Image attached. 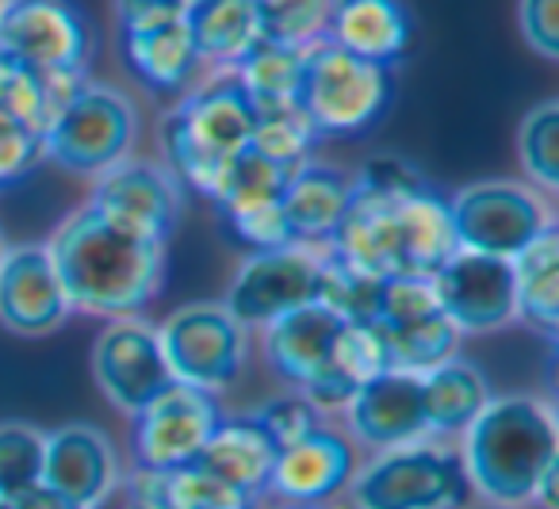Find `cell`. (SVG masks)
<instances>
[{"label":"cell","instance_id":"obj_2","mask_svg":"<svg viewBox=\"0 0 559 509\" xmlns=\"http://www.w3.org/2000/svg\"><path fill=\"white\" fill-rule=\"evenodd\" d=\"M326 253L380 280H433V272L456 253L449 200L433 185L403 196L353 188Z\"/></svg>","mask_w":559,"mask_h":509},{"label":"cell","instance_id":"obj_23","mask_svg":"<svg viewBox=\"0 0 559 509\" xmlns=\"http://www.w3.org/2000/svg\"><path fill=\"white\" fill-rule=\"evenodd\" d=\"M326 39L376 66H399L414 43V20L403 0H334Z\"/></svg>","mask_w":559,"mask_h":509},{"label":"cell","instance_id":"obj_6","mask_svg":"<svg viewBox=\"0 0 559 509\" xmlns=\"http://www.w3.org/2000/svg\"><path fill=\"white\" fill-rule=\"evenodd\" d=\"M139 139V108L116 85L81 81L47 127V162L78 177H100L116 162L131 157Z\"/></svg>","mask_w":559,"mask_h":509},{"label":"cell","instance_id":"obj_24","mask_svg":"<svg viewBox=\"0 0 559 509\" xmlns=\"http://www.w3.org/2000/svg\"><path fill=\"white\" fill-rule=\"evenodd\" d=\"M337 330H342V322L330 310H322L319 303L292 310V315L264 325V338H261L264 364H269L276 379L304 391L314 379V371L326 364Z\"/></svg>","mask_w":559,"mask_h":509},{"label":"cell","instance_id":"obj_33","mask_svg":"<svg viewBox=\"0 0 559 509\" xmlns=\"http://www.w3.org/2000/svg\"><path fill=\"white\" fill-rule=\"evenodd\" d=\"M319 134H314V127L304 119V111H280V116H261L253 127V142H249V150H253L257 157H264V162H272L276 169L284 173H296L299 165L314 162V150H319Z\"/></svg>","mask_w":559,"mask_h":509},{"label":"cell","instance_id":"obj_31","mask_svg":"<svg viewBox=\"0 0 559 509\" xmlns=\"http://www.w3.org/2000/svg\"><path fill=\"white\" fill-rule=\"evenodd\" d=\"M383 284L388 280L372 276V272L357 269L342 257L319 253V295H314V303L330 310L337 322H376L383 303Z\"/></svg>","mask_w":559,"mask_h":509},{"label":"cell","instance_id":"obj_14","mask_svg":"<svg viewBox=\"0 0 559 509\" xmlns=\"http://www.w3.org/2000/svg\"><path fill=\"white\" fill-rule=\"evenodd\" d=\"M96 211L116 218L119 226L142 234V238L169 241L177 230L180 215H185V188L177 185L162 162L150 157H123L100 177H93V196H88Z\"/></svg>","mask_w":559,"mask_h":509},{"label":"cell","instance_id":"obj_37","mask_svg":"<svg viewBox=\"0 0 559 509\" xmlns=\"http://www.w3.org/2000/svg\"><path fill=\"white\" fill-rule=\"evenodd\" d=\"M249 417L261 425V433L272 440V445H276V452H280V448L296 445V440H304L307 433L319 429L322 414L296 391V394H280V399L264 402V406L253 410Z\"/></svg>","mask_w":559,"mask_h":509},{"label":"cell","instance_id":"obj_11","mask_svg":"<svg viewBox=\"0 0 559 509\" xmlns=\"http://www.w3.org/2000/svg\"><path fill=\"white\" fill-rule=\"evenodd\" d=\"M319 295V253L304 246L253 249L238 264L223 307L238 325H269L299 307H311Z\"/></svg>","mask_w":559,"mask_h":509},{"label":"cell","instance_id":"obj_19","mask_svg":"<svg viewBox=\"0 0 559 509\" xmlns=\"http://www.w3.org/2000/svg\"><path fill=\"white\" fill-rule=\"evenodd\" d=\"M43 483L81 509H100L119 486V455L96 425H58L43 448Z\"/></svg>","mask_w":559,"mask_h":509},{"label":"cell","instance_id":"obj_35","mask_svg":"<svg viewBox=\"0 0 559 509\" xmlns=\"http://www.w3.org/2000/svg\"><path fill=\"white\" fill-rule=\"evenodd\" d=\"M518 154L528 180L536 188H544V192H556L559 188V104L556 100H540L521 119Z\"/></svg>","mask_w":559,"mask_h":509},{"label":"cell","instance_id":"obj_41","mask_svg":"<svg viewBox=\"0 0 559 509\" xmlns=\"http://www.w3.org/2000/svg\"><path fill=\"white\" fill-rule=\"evenodd\" d=\"M123 509H146V506H139V501H127V506Z\"/></svg>","mask_w":559,"mask_h":509},{"label":"cell","instance_id":"obj_4","mask_svg":"<svg viewBox=\"0 0 559 509\" xmlns=\"http://www.w3.org/2000/svg\"><path fill=\"white\" fill-rule=\"evenodd\" d=\"M253 127L257 111L249 108L230 70L195 88H185L157 127L165 169L177 177L180 188L215 200L226 169L253 142Z\"/></svg>","mask_w":559,"mask_h":509},{"label":"cell","instance_id":"obj_8","mask_svg":"<svg viewBox=\"0 0 559 509\" xmlns=\"http://www.w3.org/2000/svg\"><path fill=\"white\" fill-rule=\"evenodd\" d=\"M96 35L78 0H20L0 20V58L43 81H85Z\"/></svg>","mask_w":559,"mask_h":509},{"label":"cell","instance_id":"obj_28","mask_svg":"<svg viewBox=\"0 0 559 509\" xmlns=\"http://www.w3.org/2000/svg\"><path fill=\"white\" fill-rule=\"evenodd\" d=\"M513 303L518 318L544 341L559 330V230H544L528 249L513 257Z\"/></svg>","mask_w":559,"mask_h":509},{"label":"cell","instance_id":"obj_26","mask_svg":"<svg viewBox=\"0 0 559 509\" xmlns=\"http://www.w3.org/2000/svg\"><path fill=\"white\" fill-rule=\"evenodd\" d=\"M272 460H276V445L264 437L253 417H223L203 445L195 467L211 471L226 486L257 501V494H264V483H269Z\"/></svg>","mask_w":559,"mask_h":509},{"label":"cell","instance_id":"obj_18","mask_svg":"<svg viewBox=\"0 0 559 509\" xmlns=\"http://www.w3.org/2000/svg\"><path fill=\"white\" fill-rule=\"evenodd\" d=\"M353 475H357V452H353V445L342 433L319 425L304 440L280 448L264 490L276 501H284V506L314 509L334 498L337 490H345Z\"/></svg>","mask_w":559,"mask_h":509},{"label":"cell","instance_id":"obj_22","mask_svg":"<svg viewBox=\"0 0 559 509\" xmlns=\"http://www.w3.org/2000/svg\"><path fill=\"white\" fill-rule=\"evenodd\" d=\"M391 371L388 360V345H383L380 330L372 322H342L334 345H330V356L314 379L304 387V399L311 402L319 414H337L349 406V399L368 383V379Z\"/></svg>","mask_w":559,"mask_h":509},{"label":"cell","instance_id":"obj_27","mask_svg":"<svg viewBox=\"0 0 559 509\" xmlns=\"http://www.w3.org/2000/svg\"><path fill=\"white\" fill-rule=\"evenodd\" d=\"M421 402H426V425L433 437H456L479 417V410L490 402L487 376L472 360L437 364L421 376Z\"/></svg>","mask_w":559,"mask_h":509},{"label":"cell","instance_id":"obj_42","mask_svg":"<svg viewBox=\"0 0 559 509\" xmlns=\"http://www.w3.org/2000/svg\"><path fill=\"white\" fill-rule=\"evenodd\" d=\"M4 249H9V246H4V238H0V257H4Z\"/></svg>","mask_w":559,"mask_h":509},{"label":"cell","instance_id":"obj_25","mask_svg":"<svg viewBox=\"0 0 559 509\" xmlns=\"http://www.w3.org/2000/svg\"><path fill=\"white\" fill-rule=\"evenodd\" d=\"M185 27L200 66L234 70L261 43V20L253 0H188Z\"/></svg>","mask_w":559,"mask_h":509},{"label":"cell","instance_id":"obj_15","mask_svg":"<svg viewBox=\"0 0 559 509\" xmlns=\"http://www.w3.org/2000/svg\"><path fill=\"white\" fill-rule=\"evenodd\" d=\"M93 376L116 410L131 417L146 410L173 383L162 341H157V325L142 322V318H116L96 338Z\"/></svg>","mask_w":559,"mask_h":509},{"label":"cell","instance_id":"obj_38","mask_svg":"<svg viewBox=\"0 0 559 509\" xmlns=\"http://www.w3.org/2000/svg\"><path fill=\"white\" fill-rule=\"evenodd\" d=\"M518 24L525 35L528 50L540 55L544 62L559 58V0H521Z\"/></svg>","mask_w":559,"mask_h":509},{"label":"cell","instance_id":"obj_16","mask_svg":"<svg viewBox=\"0 0 559 509\" xmlns=\"http://www.w3.org/2000/svg\"><path fill=\"white\" fill-rule=\"evenodd\" d=\"M433 295L444 318L464 333H495L518 318L513 303V264L502 257H483L456 249L433 272Z\"/></svg>","mask_w":559,"mask_h":509},{"label":"cell","instance_id":"obj_12","mask_svg":"<svg viewBox=\"0 0 559 509\" xmlns=\"http://www.w3.org/2000/svg\"><path fill=\"white\" fill-rule=\"evenodd\" d=\"M372 325L388 345L391 368L411 376H426L429 368L452 360L460 345V330L444 318L429 280H388Z\"/></svg>","mask_w":559,"mask_h":509},{"label":"cell","instance_id":"obj_40","mask_svg":"<svg viewBox=\"0 0 559 509\" xmlns=\"http://www.w3.org/2000/svg\"><path fill=\"white\" fill-rule=\"evenodd\" d=\"M12 4H20V0H0V20H4V12H9Z\"/></svg>","mask_w":559,"mask_h":509},{"label":"cell","instance_id":"obj_10","mask_svg":"<svg viewBox=\"0 0 559 509\" xmlns=\"http://www.w3.org/2000/svg\"><path fill=\"white\" fill-rule=\"evenodd\" d=\"M165 364L177 383L218 394L241 376L249 356L246 325L223 303H185L157 325Z\"/></svg>","mask_w":559,"mask_h":509},{"label":"cell","instance_id":"obj_3","mask_svg":"<svg viewBox=\"0 0 559 509\" xmlns=\"http://www.w3.org/2000/svg\"><path fill=\"white\" fill-rule=\"evenodd\" d=\"M464 460L472 494L495 506H528L544 475L559 471V425L544 399L490 394L464 433Z\"/></svg>","mask_w":559,"mask_h":509},{"label":"cell","instance_id":"obj_17","mask_svg":"<svg viewBox=\"0 0 559 509\" xmlns=\"http://www.w3.org/2000/svg\"><path fill=\"white\" fill-rule=\"evenodd\" d=\"M73 315L47 246H12L0 257V325L20 338H43Z\"/></svg>","mask_w":559,"mask_h":509},{"label":"cell","instance_id":"obj_5","mask_svg":"<svg viewBox=\"0 0 559 509\" xmlns=\"http://www.w3.org/2000/svg\"><path fill=\"white\" fill-rule=\"evenodd\" d=\"M395 100V78L388 66L365 62L349 50L319 39L304 50L299 111L319 139H357L380 127Z\"/></svg>","mask_w":559,"mask_h":509},{"label":"cell","instance_id":"obj_29","mask_svg":"<svg viewBox=\"0 0 559 509\" xmlns=\"http://www.w3.org/2000/svg\"><path fill=\"white\" fill-rule=\"evenodd\" d=\"M234 81L246 93L249 108L261 116H280V111L299 108V85H304V50L280 47V43H257L238 66Z\"/></svg>","mask_w":559,"mask_h":509},{"label":"cell","instance_id":"obj_20","mask_svg":"<svg viewBox=\"0 0 559 509\" xmlns=\"http://www.w3.org/2000/svg\"><path fill=\"white\" fill-rule=\"evenodd\" d=\"M349 433L372 452H391V448L418 445L429 437L426 402H421V376L411 371H383L368 379L345 406Z\"/></svg>","mask_w":559,"mask_h":509},{"label":"cell","instance_id":"obj_39","mask_svg":"<svg viewBox=\"0 0 559 509\" xmlns=\"http://www.w3.org/2000/svg\"><path fill=\"white\" fill-rule=\"evenodd\" d=\"M0 509H81V506L70 498H62L58 490H50L47 483H35L32 490L16 494L12 501H0Z\"/></svg>","mask_w":559,"mask_h":509},{"label":"cell","instance_id":"obj_34","mask_svg":"<svg viewBox=\"0 0 559 509\" xmlns=\"http://www.w3.org/2000/svg\"><path fill=\"white\" fill-rule=\"evenodd\" d=\"M43 448L47 433L32 422H0V501L43 483Z\"/></svg>","mask_w":559,"mask_h":509},{"label":"cell","instance_id":"obj_21","mask_svg":"<svg viewBox=\"0 0 559 509\" xmlns=\"http://www.w3.org/2000/svg\"><path fill=\"white\" fill-rule=\"evenodd\" d=\"M353 196V177L342 173L337 165L326 162H307L284 185V226H288L292 246H304L311 253H326L330 238H334L337 223H342L345 208Z\"/></svg>","mask_w":559,"mask_h":509},{"label":"cell","instance_id":"obj_13","mask_svg":"<svg viewBox=\"0 0 559 509\" xmlns=\"http://www.w3.org/2000/svg\"><path fill=\"white\" fill-rule=\"evenodd\" d=\"M218 422H223V406H218L215 394L173 379L146 410L134 414V460H139V471L192 467Z\"/></svg>","mask_w":559,"mask_h":509},{"label":"cell","instance_id":"obj_1","mask_svg":"<svg viewBox=\"0 0 559 509\" xmlns=\"http://www.w3.org/2000/svg\"><path fill=\"white\" fill-rule=\"evenodd\" d=\"M73 310L139 318L165 284V246L119 226L93 203L78 208L47 241Z\"/></svg>","mask_w":559,"mask_h":509},{"label":"cell","instance_id":"obj_32","mask_svg":"<svg viewBox=\"0 0 559 509\" xmlns=\"http://www.w3.org/2000/svg\"><path fill=\"white\" fill-rule=\"evenodd\" d=\"M253 4L264 43L307 50L319 39H326L334 0H253Z\"/></svg>","mask_w":559,"mask_h":509},{"label":"cell","instance_id":"obj_36","mask_svg":"<svg viewBox=\"0 0 559 509\" xmlns=\"http://www.w3.org/2000/svg\"><path fill=\"white\" fill-rule=\"evenodd\" d=\"M47 134L35 123H27L24 116L0 108V185H16L27 173L39 169V162H47Z\"/></svg>","mask_w":559,"mask_h":509},{"label":"cell","instance_id":"obj_30","mask_svg":"<svg viewBox=\"0 0 559 509\" xmlns=\"http://www.w3.org/2000/svg\"><path fill=\"white\" fill-rule=\"evenodd\" d=\"M146 509H257L253 498L226 486L203 467L180 471H139L131 475V498Z\"/></svg>","mask_w":559,"mask_h":509},{"label":"cell","instance_id":"obj_7","mask_svg":"<svg viewBox=\"0 0 559 509\" xmlns=\"http://www.w3.org/2000/svg\"><path fill=\"white\" fill-rule=\"evenodd\" d=\"M345 490L353 509H464L472 498L460 452L429 440L376 452Z\"/></svg>","mask_w":559,"mask_h":509},{"label":"cell","instance_id":"obj_9","mask_svg":"<svg viewBox=\"0 0 559 509\" xmlns=\"http://www.w3.org/2000/svg\"><path fill=\"white\" fill-rule=\"evenodd\" d=\"M449 223L456 249L513 261L544 230L556 226L544 196L518 180H479L449 200Z\"/></svg>","mask_w":559,"mask_h":509}]
</instances>
